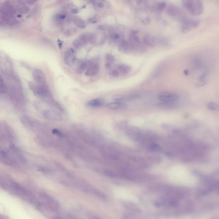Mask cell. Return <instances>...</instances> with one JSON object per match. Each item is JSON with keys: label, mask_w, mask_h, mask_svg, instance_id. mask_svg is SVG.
Listing matches in <instances>:
<instances>
[{"label": "cell", "mask_w": 219, "mask_h": 219, "mask_svg": "<svg viewBox=\"0 0 219 219\" xmlns=\"http://www.w3.org/2000/svg\"><path fill=\"white\" fill-rule=\"evenodd\" d=\"M75 55V51L73 48H69L65 50L64 53V61L66 65H71V60Z\"/></svg>", "instance_id": "obj_12"}, {"label": "cell", "mask_w": 219, "mask_h": 219, "mask_svg": "<svg viewBox=\"0 0 219 219\" xmlns=\"http://www.w3.org/2000/svg\"><path fill=\"white\" fill-rule=\"evenodd\" d=\"M158 99L163 103L166 105H172L178 102L179 97L177 94L170 92H161L158 96Z\"/></svg>", "instance_id": "obj_2"}, {"label": "cell", "mask_w": 219, "mask_h": 219, "mask_svg": "<svg viewBox=\"0 0 219 219\" xmlns=\"http://www.w3.org/2000/svg\"><path fill=\"white\" fill-rule=\"evenodd\" d=\"M52 132L55 135H57V136H60V137H63L64 136V134L58 129H55V128L53 129Z\"/></svg>", "instance_id": "obj_36"}, {"label": "cell", "mask_w": 219, "mask_h": 219, "mask_svg": "<svg viewBox=\"0 0 219 219\" xmlns=\"http://www.w3.org/2000/svg\"><path fill=\"white\" fill-rule=\"evenodd\" d=\"M66 17V16L64 14H58L55 15V19L57 21H61L64 20Z\"/></svg>", "instance_id": "obj_34"}, {"label": "cell", "mask_w": 219, "mask_h": 219, "mask_svg": "<svg viewBox=\"0 0 219 219\" xmlns=\"http://www.w3.org/2000/svg\"><path fill=\"white\" fill-rule=\"evenodd\" d=\"M40 196L42 198L44 199L49 208L53 210H56L60 207V204L58 201L51 196L45 193H41Z\"/></svg>", "instance_id": "obj_5"}, {"label": "cell", "mask_w": 219, "mask_h": 219, "mask_svg": "<svg viewBox=\"0 0 219 219\" xmlns=\"http://www.w3.org/2000/svg\"><path fill=\"white\" fill-rule=\"evenodd\" d=\"M183 4L186 10L193 16H199L204 12V5L201 1H184Z\"/></svg>", "instance_id": "obj_1"}, {"label": "cell", "mask_w": 219, "mask_h": 219, "mask_svg": "<svg viewBox=\"0 0 219 219\" xmlns=\"http://www.w3.org/2000/svg\"><path fill=\"white\" fill-rule=\"evenodd\" d=\"M193 65L195 69H202L204 66V64L201 58L198 56H196L193 58L192 60Z\"/></svg>", "instance_id": "obj_18"}, {"label": "cell", "mask_w": 219, "mask_h": 219, "mask_svg": "<svg viewBox=\"0 0 219 219\" xmlns=\"http://www.w3.org/2000/svg\"><path fill=\"white\" fill-rule=\"evenodd\" d=\"M73 44L74 48H76V49H78V48H81L83 45L81 42L78 39H75L73 42Z\"/></svg>", "instance_id": "obj_29"}, {"label": "cell", "mask_w": 219, "mask_h": 219, "mask_svg": "<svg viewBox=\"0 0 219 219\" xmlns=\"http://www.w3.org/2000/svg\"><path fill=\"white\" fill-rule=\"evenodd\" d=\"M121 105L122 104L119 101H115L108 104L107 105V107L109 109L115 110L120 108Z\"/></svg>", "instance_id": "obj_24"}, {"label": "cell", "mask_w": 219, "mask_h": 219, "mask_svg": "<svg viewBox=\"0 0 219 219\" xmlns=\"http://www.w3.org/2000/svg\"><path fill=\"white\" fill-rule=\"evenodd\" d=\"M143 42L145 46L150 48H153L156 46V40L155 38L151 35L146 34L143 37Z\"/></svg>", "instance_id": "obj_13"}, {"label": "cell", "mask_w": 219, "mask_h": 219, "mask_svg": "<svg viewBox=\"0 0 219 219\" xmlns=\"http://www.w3.org/2000/svg\"><path fill=\"white\" fill-rule=\"evenodd\" d=\"M17 11H19L22 14H25L28 13L29 11V8L24 4H20L17 7Z\"/></svg>", "instance_id": "obj_25"}, {"label": "cell", "mask_w": 219, "mask_h": 219, "mask_svg": "<svg viewBox=\"0 0 219 219\" xmlns=\"http://www.w3.org/2000/svg\"><path fill=\"white\" fill-rule=\"evenodd\" d=\"M212 219H219V215L214 217L212 218Z\"/></svg>", "instance_id": "obj_47"}, {"label": "cell", "mask_w": 219, "mask_h": 219, "mask_svg": "<svg viewBox=\"0 0 219 219\" xmlns=\"http://www.w3.org/2000/svg\"><path fill=\"white\" fill-rule=\"evenodd\" d=\"M87 217L90 219H102L98 215L92 213H88L87 214Z\"/></svg>", "instance_id": "obj_37"}, {"label": "cell", "mask_w": 219, "mask_h": 219, "mask_svg": "<svg viewBox=\"0 0 219 219\" xmlns=\"http://www.w3.org/2000/svg\"><path fill=\"white\" fill-rule=\"evenodd\" d=\"M104 104V101L101 99H92L87 103V105L89 108H97L101 107Z\"/></svg>", "instance_id": "obj_16"}, {"label": "cell", "mask_w": 219, "mask_h": 219, "mask_svg": "<svg viewBox=\"0 0 219 219\" xmlns=\"http://www.w3.org/2000/svg\"><path fill=\"white\" fill-rule=\"evenodd\" d=\"M0 91L2 93H4L7 91L6 86L4 83L2 75L0 78Z\"/></svg>", "instance_id": "obj_26"}, {"label": "cell", "mask_w": 219, "mask_h": 219, "mask_svg": "<svg viewBox=\"0 0 219 219\" xmlns=\"http://www.w3.org/2000/svg\"><path fill=\"white\" fill-rule=\"evenodd\" d=\"M73 21L75 23L78 28L79 29H84L86 27L85 21L79 18L74 17L73 19Z\"/></svg>", "instance_id": "obj_22"}, {"label": "cell", "mask_w": 219, "mask_h": 219, "mask_svg": "<svg viewBox=\"0 0 219 219\" xmlns=\"http://www.w3.org/2000/svg\"><path fill=\"white\" fill-rule=\"evenodd\" d=\"M111 74L112 76L114 77H117L119 75V71L117 70L114 69L112 71Z\"/></svg>", "instance_id": "obj_39"}, {"label": "cell", "mask_w": 219, "mask_h": 219, "mask_svg": "<svg viewBox=\"0 0 219 219\" xmlns=\"http://www.w3.org/2000/svg\"><path fill=\"white\" fill-rule=\"evenodd\" d=\"M207 81L206 80H203V81H199L196 84L197 87H201L206 85Z\"/></svg>", "instance_id": "obj_38"}, {"label": "cell", "mask_w": 219, "mask_h": 219, "mask_svg": "<svg viewBox=\"0 0 219 219\" xmlns=\"http://www.w3.org/2000/svg\"><path fill=\"white\" fill-rule=\"evenodd\" d=\"M106 60L107 61V63H110L111 64V63H113L114 61V58L111 54H108L106 55Z\"/></svg>", "instance_id": "obj_31"}, {"label": "cell", "mask_w": 219, "mask_h": 219, "mask_svg": "<svg viewBox=\"0 0 219 219\" xmlns=\"http://www.w3.org/2000/svg\"><path fill=\"white\" fill-rule=\"evenodd\" d=\"M78 9L74 8L72 9V11H71V12H72L73 13H74V14H76V13L78 12Z\"/></svg>", "instance_id": "obj_43"}, {"label": "cell", "mask_w": 219, "mask_h": 219, "mask_svg": "<svg viewBox=\"0 0 219 219\" xmlns=\"http://www.w3.org/2000/svg\"><path fill=\"white\" fill-rule=\"evenodd\" d=\"M208 108L211 110H217L219 109V106L215 103L210 102L207 105Z\"/></svg>", "instance_id": "obj_27"}, {"label": "cell", "mask_w": 219, "mask_h": 219, "mask_svg": "<svg viewBox=\"0 0 219 219\" xmlns=\"http://www.w3.org/2000/svg\"><path fill=\"white\" fill-rule=\"evenodd\" d=\"M149 149L153 151H158L161 150V147L158 144L152 143L149 145Z\"/></svg>", "instance_id": "obj_28"}, {"label": "cell", "mask_w": 219, "mask_h": 219, "mask_svg": "<svg viewBox=\"0 0 219 219\" xmlns=\"http://www.w3.org/2000/svg\"><path fill=\"white\" fill-rule=\"evenodd\" d=\"M111 64L109 63H106L105 64V67L107 68V69H110L111 67Z\"/></svg>", "instance_id": "obj_45"}, {"label": "cell", "mask_w": 219, "mask_h": 219, "mask_svg": "<svg viewBox=\"0 0 219 219\" xmlns=\"http://www.w3.org/2000/svg\"><path fill=\"white\" fill-rule=\"evenodd\" d=\"M89 65L86 71L85 75L86 76L93 77L96 76L99 73V65L97 62L89 61Z\"/></svg>", "instance_id": "obj_7"}, {"label": "cell", "mask_w": 219, "mask_h": 219, "mask_svg": "<svg viewBox=\"0 0 219 219\" xmlns=\"http://www.w3.org/2000/svg\"><path fill=\"white\" fill-rule=\"evenodd\" d=\"M33 78L37 85L40 87H47L46 76L42 71L39 69H35L33 71Z\"/></svg>", "instance_id": "obj_4"}, {"label": "cell", "mask_w": 219, "mask_h": 219, "mask_svg": "<svg viewBox=\"0 0 219 219\" xmlns=\"http://www.w3.org/2000/svg\"><path fill=\"white\" fill-rule=\"evenodd\" d=\"M110 38L111 39V41L116 43L119 42V44L123 40V35L115 31H111V33L110 34Z\"/></svg>", "instance_id": "obj_15"}, {"label": "cell", "mask_w": 219, "mask_h": 219, "mask_svg": "<svg viewBox=\"0 0 219 219\" xmlns=\"http://www.w3.org/2000/svg\"><path fill=\"white\" fill-rule=\"evenodd\" d=\"M181 21V30L184 33L196 29L200 24L199 20L188 18L187 17L184 18Z\"/></svg>", "instance_id": "obj_3"}, {"label": "cell", "mask_w": 219, "mask_h": 219, "mask_svg": "<svg viewBox=\"0 0 219 219\" xmlns=\"http://www.w3.org/2000/svg\"><path fill=\"white\" fill-rule=\"evenodd\" d=\"M123 205L126 209L134 214H139L141 212V209L134 203L132 202H125L123 204Z\"/></svg>", "instance_id": "obj_10"}, {"label": "cell", "mask_w": 219, "mask_h": 219, "mask_svg": "<svg viewBox=\"0 0 219 219\" xmlns=\"http://www.w3.org/2000/svg\"><path fill=\"white\" fill-rule=\"evenodd\" d=\"M70 219H79L78 218H77L76 217H71L70 218Z\"/></svg>", "instance_id": "obj_49"}, {"label": "cell", "mask_w": 219, "mask_h": 219, "mask_svg": "<svg viewBox=\"0 0 219 219\" xmlns=\"http://www.w3.org/2000/svg\"><path fill=\"white\" fill-rule=\"evenodd\" d=\"M94 34L89 33H84L81 34L78 37V39L82 43V44H87L89 42H92Z\"/></svg>", "instance_id": "obj_11"}, {"label": "cell", "mask_w": 219, "mask_h": 219, "mask_svg": "<svg viewBox=\"0 0 219 219\" xmlns=\"http://www.w3.org/2000/svg\"><path fill=\"white\" fill-rule=\"evenodd\" d=\"M98 29L100 30H111L112 28L109 26L105 25H99L98 27Z\"/></svg>", "instance_id": "obj_35"}, {"label": "cell", "mask_w": 219, "mask_h": 219, "mask_svg": "<svg viewBox=\"0 0 219 219\" xmlns=\"http://www.w3.org/2000/svg\"><path fill=\"white\" fill-rule=\"evenodd\" d=\"M119 49L120 51L125 53H130L133 51V48L129 42L123 40L119 45Z\"/></svg>", "instance_id": "obj_14"}, {"label": "cell", "mask_w": 219, "mask_h": 219, "mask_svg": "<svg viewBox=\"0 0 219 219\" xmlns=\"http://www.w3.org/2000/svg\"><path fill=\"white\" fill-rule=\"evenodd\" d=\"M95 4L96 7L99 8H101L103 7L104 6L103 3L99 2H96Z\"/></svg>", "instance_id": "obj_40"}, {"label": "cell", "mask_w": 219, "mask_h": 219, "mask_svg": "<svg viewBox=\"0 0 219 219\" xmlns=\"http://www.w3.org/2000/svg\"><path fill=\"white\" fill-rule=\"evenodd\" d=\"M37 2L36 1H27V3H28V4H30V5H32V4H34L35 3H36V2Z\"/></svg>", "instance_id": "obj_44"}, {"label": "cell", "mask_w": 219, "mask_h": 219, "mask_svg": "<svg viewBox=\"0 0 219 219\" xmlns=\"http://www.w3.org/2000/svg\"><path fill=\"white\" fill-rule=\"evenodd\" d=\"M142 22H143L144 24L147 25L150 23V20L149 18H145V19H143L142 20Z\"/></svg>", "instance_id": "obj_41"}, {"label": "cell", "mask_w": 219, "mask_h": 219, "mask_svg": "<svg viewBox=\"0 0 219 219\" xmlns=\"http://www.w3.org/2000/svg\"><path fill=\"white\" fill-rule=\"evenodd\" d=\"M184 73H185V74L186 75H187V74H188V72L187 70H185V72H184Z\"/></svg>", "instance_id": "obj_48"}, {"label": "cell", "mask_w": 219, "mask_h": 219, "mask_svg": "<svg viewBox=\"0 0 219 219\" xmlns=\"http://www.w3.org/2000/svg\"><path fill=\"white\" fill-rule=\"evenodd\" d=\"M105 174L106 176L110 177V178H116L117 177V175L113 172L110 171V170H106L105 171Z\"/></svg>", "instance_id": "obj_33"}, {"label": "cell", "mask_w": 219, "mask_h": 219, "mask_svg": "<svg viewBox=\"0 0 219 219\" xmlns=\"http://www.w3.org/2000/svg\"><path fill=\"white\" fill-rule=\"evenodd\" d=\"M11 185L12 189L14 190L16 192H18L19 194H21L23 196H25V197H27V198L29 199H31L33 197V195L32 193L27 190L25 187L20 185L19 184L12 181L11 183Z\"/></svg>", "instance_id": "obj_6"}, {"label": "cell", "mask_w": 219, "mask_h": 219, "mask_svg": "<svg viewBox=\"0 0 219 219\" xmlns=\"http://www.w3.org/2000/svg\"><path fill=\"white\" fill-rule=\"evenodd\" d=\"M90 62L89 61L85 60L81 62L80 64H79L77 68V72L78 73H83V71L87 70L88 67Z\"/></svg>", "instance_id": "obj_20"}, {"label": "cell", "mask_w": 219, "mask_h": 219, "mask_svg": "<svg viewBox=\"0 0 219 219\" xmlns=\"http://www.w3.org/2000/svg\"><path fill=\"white\" fill-rule=\"evenodd\" d=\"M118 71L123 74H127L131 71V67L128 65L121 64L118 66Z\"/></svg>", "instance_id": "obj_21"}, {"label": "cell", "mask_w": 219, "mask_h": 219, "mask_svg": "<svg viewBox=\"0 0 219 219\" xmlns=\"http://www.w3.org/2000/svg\"><path fill=\"white\" fill-rule=\"evenodd\" d=\"M57 43H58L59 48L60 49H61L62 47H63V42H62V41L60 40V39H58V40H57Z\"/></svg>", "instance_id": "obj_42"}, {"label": "cell", "mask_w": 219, "mask_h": 219, "mask_svg": "<svg viewBox=\"0 0 219 219\" xmlns=\"http://www.w3.org/2000/svg\"><path fill=\"white\" fill-rule=\"evenodd\" d=\"M127 134L130 137H132V138L137 139L138 136H139L140 132L139 130L137 128H130L128 129L126 132Z\"/></svg>", "instance_id": "obj_19"}, {"label": "cell", "mask_w": 219, "mask_h": 219, "mask_svg": "<svg viewBox=\"0 0 219 219\" xmlns=\"http://www.w3.org/2000/svg\"><path fill=\"white\" fill-rule=\"evenodd\" d=\"M78 31V29L75 27H71L66 29L64 31V35L66 37H69L73 35L74 34H76Z\"/></svg>", "instance_id": "obj_23"}, {"label": "cell", "mask_w": 219, "mask_h": 219, "mask_svg": "<svg viewBox=\"0 0 219 219\" xmlns=\"http://www.w3.org/2000/svg\"><path fill=\"white\" fill-rule=\"evenodd\" d=\"M170 185L164 184H158L153 185L149 187V189L152 192L165 193Z\"/></svg>", "instance_id": "obj_9"}, {"label": "cell", "mask_w": 219, "mask_h": 219, "mask_svg": "<svg viewBox=\"0 0 219 219\" xmlns=\"http://www.w3.org/2000/svg\"><path fill=\"white\" fill-rule=\"evenodd\" d=\"M90 194L93 195L97 198L103 200L105 201L108 199V197L104 193L99 190L92 188V187L91 190Z\"/></svg>", "instance_id": "obj_17"}, {"label": "cell", "mask_w": 219, "mask_h": 219, "mask_svg": "<svg viewBox=\"0 0 219 219\" xmlns=\"http://www.w3.org/2000/svg\"><path fill=\"white\" fill-rule=\"evenodd\" d=\"M168 14L172 16L180 18L181 20L186 17L183 11L178 7L175 5L170 6L168 10Z\"/></svg>", "instance_id": "obj_8"}, {"label": "cell", "mask_w": 219, "mask_h": 219, "mask_svg": "<svg viewBox=\"0 0 219 219\" xmlns=\"http://www.w3.org/2000/svg\"><path fill=\"white\" fill-rule=\"evenodd\" d=\"M52 219H63L61 218L58 217H53Z\"/></svg>", "instance_id": "obj_46"}, {"label": "cell", "mask_w": 219, "mask_h": 219, "mask_svg": "<svg viewBox=\"0 0 219 219\" xmlns=\"http://www.w3.org/2000/svg\"><path fill=\"white\" fill-rule=\"evenodd\" d=\"M99 20V16L98 15H96L90 18L88 20V21L90 23L95 24L97 23Z\"/></svg>", "instance_id": "obj_32"}, {"label": "cell", "mask_w": 219, "mask_h": 219, "mask_svg": "<svg viewBox=\"0 0 219 219\" xmlns=\"http://www.w3.org/2000/svg\"><path fill=\"white\" fill-rule=\"evenodd\" d=\"M166 7L167 3L165 2H162L158 4L157 7L159 11H162L166 8Z\"/></svg>", "instance_id": "obj_30"}]
</instances>
